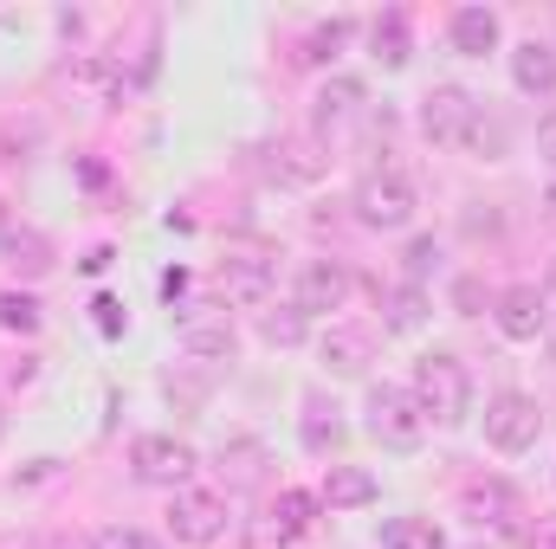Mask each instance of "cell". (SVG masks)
Listing matches in <instances>:
<instances>
[{"mask_svg":"<svg viewBox=\"0 0 556 549\" xmlns=\"http://www.w3.org/2000/svg\"><path fill=\"white\" fill-rule=\"evenodd\" d=\"M408 395H415V408L427 413V426H466V413H472V375H466L459 356L433 349V356L415 362Z\"/></svg>","mask_w":556,"mask_h":549,"instance_id":"cell-1","label":"cell"},{"mask_svg":"<svg viewBox=\"0 0 556 549\" xmlns=\"http://www.w3.org/2000/svg\"><path fill=\"white\" fill-rule=\"evenodd\" d=\"M350 207H356V220H363L369 233H402V227H415L420 194H415V181H408L402 168H369V175L356 181Z\"/></svg>","mask_w":556,"mask_h":549,"instance_id":"cell-2","label":"cell"},{"mask_svg":"<svg viewBox=\"0 0 556 549\" xmlns=\"http://www.w3.org/2000/svg\"><path fill=\"white\" fill-rule=\"evenodd\" d=\"M459 518H466L479 537H525V531H531V505H525V491L505 485V478H472V485L459 491Z\"/></svg>","mask_w":556,"mask_h":549,"instance_id":"cell-3","label":"cell"},{"mask_svg":"<svg viewBox=\"0 0 556 549\" xmlns=\"http://www.w3.org/2000/svg\"><path fill=\"white\" fill-rule=\"evenodd\" d=\"M363 426H369V439L389 446V452H415L420 439H427V413L415 408V395H408L402 382H376V388H369Z\"/></svg>","mask_w":556,"mask_h":549,"instance_id":"cell-4","label":"cell"},{"mask_svg":"<svg viewBox=\"0 0 556 549\" xmlns=\"http://www.w3.org/2000/svg\"><path fill=\"white\" fill-rule=\"evenodd\" d=\"M311 524H317V498H311V491H278V498H266V505L247 518L240 544L247 549H298Z\"/></svg>","mask_w":556,"mask_h":549,"instance_id":"cell-5","label":"cell"},{"mask_svg":"<svg viewBox=\"0 0 556 549\" xmlns=\"http://www.w3.org/2000/svg\"><path fill=\"white\" fill-rule=\"evenodd\" d=\"M538 439H544V408H538V395L498 388V395L485 401V446H492V452H531Z\"/></svg>","mask_w":556,"mask_h":549,"instance_id":"cell-6","label":"cell"},{"mask_svg":"<svg viewBox=\"0 0 556 549\" xmlns=\"http://www.w3.org/2000/svg\"><path fill=\"white\" fill-rule=\"evenodd\" d=\"M356 297V272L343 266V259H304L298 266V278H291V310L298 317H337L343 304Z\"/></svg>","mask_w":556,"mask_h":549,"instance_id":"cell-7","label":"cell"},{"mask_svg":"<svg viewBox=\"0 0 556 549\" xmlns=\"http://www.w3.org/2000/svg\"><path fill=\"white\" fill-rule=\"evenodd\" d=\"M168 531H175V544H188V549L220 544V537H227V498L207 491V485L168 491Z\"/></svg>","mask_w":556,"mask_h":549,"instance_id":"cell-8","label":"cell"},{"mask_svg":"<svg viewBox=\"0 0 556 549\" xmlns=\"http://www.w3.org/2000/svg\"><path fill=\"white\" fill-rule=\"evenodd\" d=\"M194 446L188 439H175V433H142L137 446H130V472H137L142 485H162V491H181L188 478H194Z\"/></svg>","mask_w":556,"mask_h":549,"instance_id":"cell-9","label":"cell"},{"mask_svg":"<svg viewBox=\"0 0 556 549\" xmlns=\"http://www.w3.org/2000/svg\"><path fill=\"white\" fill-rule=\"evenodd\" d=\"M492 323H498L505 343H538L544 323H551V291L544 284H505L492 297Z\"/></svg>","mask_w":556,"mask_h":549,"instance_id":"cell-10","label":"cell"},{"mask_svg":"<svg viewBox=\"0 0 556 549\" xmlns=\"http://www.w3.org/2000/svg\"><path fill=\"white\" fill-rule=\"evenodd\" d=\"M278 284V266L266 253H227L220 266H214V291L233 304V310H260L266 297H273Z\"/></svg>","mask_w":556,"mask_h":549,"instance_id":"cell-11","label":"cell"},{"mask_svg":"<svg viewBox=\"0 0 556 549\" xmlns=\"http://www.w3.org/2000/svg\"><path fill=\"white\" fill-rule=\"evenodd\" d=\"M472 111H479V98H472L466 85H433V91L420 98V137L433 142V149H459Z\"/></svg>","mask_w":556,"mask_h":549,"instance_id":"cell-12","label":"cell"},{"mask_svg":"<svg viewBox=\"0 0 556 549\" xmlns=\"http://www.w3.org/2000/svg\"><path fill=\"white\" fill-rule=\"evenodd\" d=\"M175 343H181L188 356H201V362H227V356L240 349V336H233V323H227L220 304H188L181 323H175Z\"/></svg>","mask_w":556,"mask_h":549,"instance_id":"cell-13","label":"cell"},{"mask_svg":"<svg viewBox=\"0 0 556 549\" xmlns=\"http://www.w3.org/2000/svg\"><path fill=\"white\" fill-rule=\"evenodd\" d=\"M363 104H369V91H363L356 78H343V72H337V78H324V85H317V98H311V124H317V137L337 142L356 117H363Z\"/></svg>","mask_w":556,"mask_h":549,"instance_id":"cell-14","label":"cell"},{"mask_svg":"<svg viewBox=\"0 0 556 549\" xmlns=\"http://www.w3.org/2000/svg\"><path fill=\"white\" fill-rule=\"evenodd\" d=\"M317 362H324L330 375H363V369L376 362V336H369L363 323H330V330L317 336Z\"/></svg>","mask_w":556,"mask_h":549,"instance_id":"cell-15","label":"cell"},{"mask_svg":"<svg viewBox=\"0 0 556 549\" xmlns=\"http://www.w3.org/2000/svg\"><path fill=\"white\" fill-rule=\"evenodd\" d=\"M511 85L525 98H556V46L551 39H518L511 46Z\"/></svg>","mask_w":556,"mask_h":549,"instance_id":"cell-16","label":"cell"},{"mask_svg":"<svg viewBox=\"0 0 556 549\" xmlns=\"http://www.w3.org/2000/svg\"><path fill=\"white\" fill-rule=\"evenodd\" d=\"M446 39L459 59H485V52H498V13L492 7H453Z\"/></svg>","mask_w":556,"mask_h":549,"instance_id":"cell-17","label":"cell"},{"mask_svg":"<svg viewBox=\"0 0 556 549\" xmlns=\"http://www.w3.org/2000/svg\"><path fill=\"white\" fill-rule=\"evenodd\" d=\"M382 498V485H376V472H363V465H330L324 472V491H317V505H330V511H363V505H376Z\"/></svg>","mask_w":556,"mask_h":549,"instance_id":"cell-18","label":"cell"},{"mask_svg":"<svg viewBox=\"0 0 556 549\" xmlns=\"http://www.w3.org/2000/svg\"><path fill=\"white\" fill-rule=\"evenodd\" d=\"M369 52H376L389 72H402V65L415 59V26H408V13H402V7L376 13V26H369Z\"/></svg>","mask_w":556,"mask_h":549,"instance_id":"cell-19","label":"cell"},{"mask_svg":"<svg viewBox=\"0 0 556 549\" xmlns=\"http://www.w3.org/2000/svg\"><path fill=\"white\" fill-rule=\"evenodd\" d=\"M0 253H7V266H13L20 278L52 272V240H46L39 227H7V233H0Z\"/></svg>","mask_w":556,"mask_h":549,"instance_id":"cell-20","label":"cell"},{"mask_svg":"<svg viewBox=\"0 0 556 549\" xmlns=\"http://www.w3.org/2000/svg\"><path fill=\"white\" fill-rule=\"evenodd\" d=\"M459 149L479 155V162H505V155H511V124H505L492 104H479L472 124H466V137H459Z\"/></svg>","mask_w":556,"mask_h":549,"instance_id":"cell-21","label":"cell"},{"mask_svg":"<svg viewBox=\"0 0 556 549\" xmlns=\"http://www.w3.org/2000/svg\"><path fill=\"white\" fill-rule=\"evenodd\" d=\"M420 323H427V291H420V284H395V291H382V330L415 336Z\"/></svg>","mask_w":556,"mask_h":549,"instance_id":"cell-22","label":"cell"},{"mask_svg":"<svg viewBox=\"0 0 556 549\" xmlns=\"http://www.w3.org/2000/svg\"><path fill=\"white\" fill-rule=\"evenodd\" d=\"M382 549H446L433 518H389L382 524Z\"/></svg>","mask_w":556,"mask_h":549,"instance_id":"cell-23","label":"cell"},{"mask_svg":"<svg viewBox=\"0 0 556 549\" xmlns=\"http://www.w3.org/2000/svg\"><path fill=\"white\" fill-rule=\"evenodd\" d=\"M304 446L311 452H337L343 446V420H337V408H324V395L304 401Z\"/></svg>","mask_w":556,"mask_h":549,"instance_id":"cell-24","label":"cell"},{"mask_svg":"<svg viewBox=\"0 0 556 549\" xmlns=\"http://www.w3.org/2000/svg\"><path fill=\"white\" fill-rule=\"evenodd\" d=\"M220 465H233V472H227L233 485H253L260 465H266V446H260V439H233V446H220Z\"/></svg>","mask_w":556,"mask_h":549,"instance_id":"cell-25","label":"cell"},{"mask_svg":"<svg viewBox=\"0 0 556 549\" xmlns=\"http://www.w3.org/2000/svg\"><path fill=\"white\" fill-rule=\"evenodd\" d=\"M46 317H39V297H26V291H0V330H20V336H33Z\"/></svg>","mask_w":556,"mask_h":549,"instance_id":"cell-26","label":"cell"},{"mask_svg":"<svg viewBox=\"0 0 556 549\" xmlns=\"http://www.w3.org/2000/svg\"><path fill=\"white\" fill-rule=\"evenodd\" d=\"M304 330H311V317H298L291 304H285V310H266V317H260V336H266L273 349H291V343H304Z\"/></svg>","mask_w":556,"mask_h":549,"instance_id":"cell-27","label":"cell"},{"mask_svg":"<svg viewBox=\"0 0 556 549\" xmlns=\"http://www.w3.org/2000/svg\"><path fill=\"white\" fill-rule=\"evenodd\" d=\"M91 549H162L149 531H137V524H104L98 537H91Z\"/></svg>","mask_w":556,"mask_h":549,"instance_id":"cell-28","label":"cell"},{"mask_svg":"<svg viewBox=\"0 0 556 549\" xmlns=\"http://www.w3.org/2000/svg\"><path fill=\"white\" fill-rule=\"evenodd\" d=\"M343 39H350V20H330V26H317V33H311V52H304V59H337V46H343Z\"/></svg>","mask_w":556,"mask_h":549,"instance_id":"cell-29","label":"cell"},{"mask_svg":"<svg viewBox=\"0 0 556 549\" xmlns=\"http://www.w3.org/2000/svg\"><path fill=\"white\" fill-rule=\"evenodd\" d=\"M453 304H459V317H479V304H485L479 278H453Z\"/></svg>","mask_w":556,"mask_h":549,"instance_id":"cell-30","label":"cell"},{"mask_svg":"<svg viewBox=\"0 0 556 549\" xmlns=\"http://www.w3.org/2000/svg\"><path fill=\"white\" fill-rule=\"evenodd\" d=\"M525 549H556V518H531V531L518 537Z\"/></svg>","mask_w":556,"mask_h":549,"instance_id":"cell-31","label":"cell"},{"mask_svg":"<svg viewBox=\"0 0 556 549\" xmlns=\"http://www.w3.org/2000/svg\"><path fill=\"white\" fill-rule=\"evenodd\" d=\"M433 259H440V246H433V240H415V246H408V284H415Z\"/></svg>","mask_w":556,"mask_h":549,"instance_id":"cell-32","label":"cell"},{"mask_svg":"<svg viewBox=\"0 0 556 549\" xmlns=\"http://www.w3.org/2000/svg\"><path fill=\"white\" fill-rule=\"evenodd\" d=\"M538 155H551V175H556V111L538 117Z\"/></svg>","mask_w":556,"mask_h":549,"instance_id":"cell-33","label":"cell"},{"mask_svg":"<svg viewBox=\"0 0 556 549\" xmlns=\"http://www.w3.org/2000/svg\"><path fill=\"white\" fill-rule=\"evenodd\" d=\"M91 310H98V323H104V336H117V330H124V317H117V304H111V297H98Z\"/></svg>","mask_w":556,"mask_h":549,"instance_id":"cell-34","label":"cell"},{"mask_svg":"<svg viewBox=\"0 0 556 549\" xmlns=\"http://www.w3.org/2000/svg\"><path fill=\"white\" fill-rule=\"evenodd\" d=\"M544 220H551V227H556V175H551V181H544Z\"/></svg>","mask_w":556,"mask_h":549,"instance_id":"cell-35","label":"cell"},{"mask_svg":"<svg viewBox=\"0 0 556 549\" xmlns=\"http://www.w3.org/2000/svg\"><path fill=\"white\" fill-rule=\"evenodd\" d=\"M544 343H551V362H556V317L544 323Z\"/></svg>","mask_w":556,"mask_h":549,"instance_id":"cell-36","label":"cell"},{"mask_svg":"<svg viewBox=\"0 0 556 549\" xmlns=\"http://www.w3.org/2000/svg\"><path fill=\"white\" fill-rule=\"evenodd\" d=\"M7 227H13V220H7V201H0V233H7Z\"/></svg>","mask_w":556,"mask_h":549,"instance_id":"cell-37","label":"cell"},{"mask_svg":"<svg viewBox=\"0 0 556 549\" xmlns=\"http://www.w3.org/2000/svg\"><path fill=\"white\" fill-rule=\"evenodd\" d=\"M0 433H7V408H0Z\"/></svg>","mask_w":556,"mask_h":549,"instance_id":"cell-38","label":"cell"},{"mask_svg":"<svg viewBox=\"0 0 556 549\" xmlns=\"http://www.w3.org/2000/svg\"><path fill=\"white\" fill-rule=\"evenodd\" d=\"M551 291H556V266H551Z\"/></svg>","mask_w":556,"mask_h":549,"instance_id":"cell-39","label":"cell"}]
</instances>
